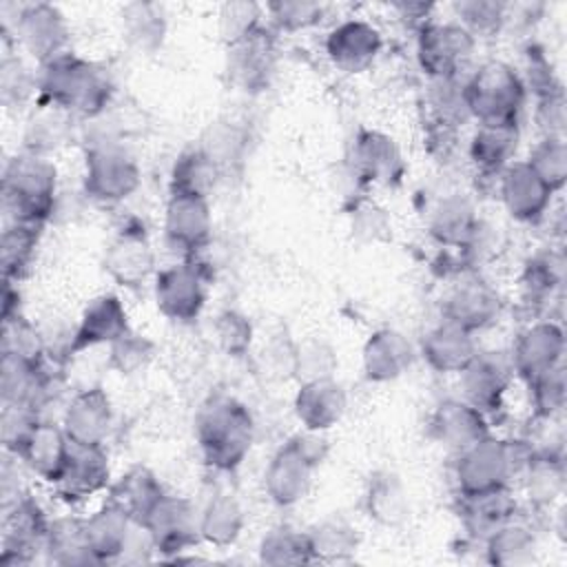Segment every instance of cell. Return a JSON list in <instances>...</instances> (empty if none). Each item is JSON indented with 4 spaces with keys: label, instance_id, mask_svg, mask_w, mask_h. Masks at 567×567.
Wrapping results in <instances>:
<instances>
[{
    "label": "cell",
    "instance_id": "obj_50",
    "mask_svg": "<svg viewBox=\"0 0 567 567\" xmlns=\"http://www.w3.org/2000/svg\"><path fill=\"white\" fill-rule=\"evenodd\" d=\"M217 29L228 49L248 40L261 29V7L255 2H226L219 7Z\"/></svg>",
    "mask_w": 567,
    "mask_h": 567
},
{
    "label": "cell",
    "instance_id": "obj_35",
    "mask_svg": "<svg viewBox=\"0 0 567 567\" xmlns=\"http://www.w3.org/2000/svg\"><path fill=\"white\" fill-rule=\"evenodd\" d=\"M164 487L157 481V476L144 467L133 465L128 467L111 487H109V501L122 507L137 525L146 520L151 509L159 503L164 496Z\"/></svg>",
    "mask_w": 567,
    "mask_h": 567
},
{
    "label": "cell",
    "instance_id": "obj_20",
    "mask_svg": "<svg viewBox=\"0 0 567 567\" xmlns=\"http://www.w3.org/2000/svg\"><path fill=\"white\" fill-rule=\"evenodd\" d=\"M348 159L352 173L365 184L392 186L405 171L396 142L374 128H361L354 135Z\"/></svg>",
    "mask_w": 567,
    "mask_h": 567
},
{
    "label": "cell",
    "instance_id": "obj_3",
    "mask_svg": "<svg viewBox=\"0 0 567 567\" xmlns=\"http://www.w3.org/2000/svg\"><path fill=\"white\" fill-rule=\"evenodd\" d=\"M2 204L9 221L40 226L49 221L58 204V168L47 155L22 151L2 173Z\"/></svg>",
    "mask_w": 567,
    "mask_h": 567
},
{
    "label": "cell",
    "instance_id": "obj_43",
    "mask_svg": "<svg viewBox=\"0 0 567 567\" xmlns=\"http://www.w3.org/2000/svg\"><path fill=\"white\" fill-rule=\"evenodd\" d=\"M525 496L534 507H549L565 489V463L554 456H529L520 472Z\"/></svg>",
    "mask_w": 567,
    "mask_h": 567
},
{
    "label": "cell",
    "instance_id": "obj_22",
    "mask_svg": "<svg viewBox=\"0 0 567 567\" xmlns=\"http://www.w3.org/2000/svg\"><path fill=\"white\" fill-rule=\"evenodd\" d=\"M383 49L381 31L359 18H350L332 27L326 35V55L328 60L346 73H359L372 66Z\"/></svg>",
    "mask_w": 567,
    "mask_h": 567
},
{
    "label": "cell",
    "instance_id": "obj_47",
    "mask_svg": "<svg viewBox=\"0 0 567 567\" xmlns=\"http://www.w3.org/2000/svg\"><path fill=\"white\" fill-rule=\"evenodd\" d=\"M465 78H450V80H430L427 102L434 115V122L443 131H454L456 126L465 124L470 117L467 102H465Z\"/></svg>",
    "mask_w": 567,
    "mask_h": 567
},
{
    "label": "cell",
    "instance_id": "obj_41",
    "mask_svg": "<svg viewBox=\"0 0 567 567\" xmlns=\"http://www.w3.org/2000/svg\"><path fill=\"white\" fill-rule=\"evenodd\" d=\"M565 284V259L556 250L536 252L523 272V297L534 306L554 301Z\"/></svg>",
    "mask_w": 567,
    "mask_h": 567
},
{
    "label": "cell",
    "instance_id": "obj_26",
    "mask_svg": "<svg viewBox=\"0 0 567 567\" xmlns=\"http://www.w3.org/2000/svg\"><path fill=\"white\" fill-rule=\"evenodd\" d=\"M478 352L476 337L445 319L432 326L419 346L423 361L439 374H461Z\"/></svg>",
    "mask_w": 567,
    "mask_h": 567
},
{
    "label": "cell",
    "instance_id": "obj_27",
    "mask_svg": "<svg viewBox=\"0 0 567 567\" xmlns=\"http://www.w3.org/2000/svg\"><path fill=\"white\" fill-rule=\"evenodd\" d=\"M430 434L454 454L489 434L487 414L465 399L441 401L430 416Z\"/></svg>",
    "mask_w": 567,
    "mask_h": 567
},
{
    "label": "cell",
    "instance_id": "obj_11",
    "mask_svg": "<svg viewBox=\"0 0 567 567\" xmlns=\"http://www.w3.org/2000/svg\"><path fill=\"white\" fill-rule=\"evenodd\" d=\"M49 523L40 505L29 496L20 494L11 503H4V534H2V567L29 565L35 551H44Z\"/></svg>",
    "mask_w": 567,
    "mask_h": 567
},
{
    "label": "cell",
    "instance_id": "obj_46",
    "mask_svg": "<svg viewBox=\"0 0 567 567\" xmlns=\"http://www.w3.org/2000/svg\"><path fill=\"white\" fill-rule=\"evenodd\" d=\"M259 560L264 565H301L312 563L306 532L290 525L270 527L259 540Z\"/></svg>",
    "mask_w": 567,
    "mask_h": 567
},
{
    "label": "cell",
    "instance_id": "obj_59",
    "mask_svg": "<svg viewBox=\"0 0 567 567\" xmlns=\"http://www.w3.org/2000/svg\"><path fill=\"white\" fill-rule=\"evenodd\" d=\"M536 124L543 137H565V97L563 91L536 97Z\"/></svg>",
    "mask_w": 567,
    "mask_h": 567
},
{
    "label": "cell",
    "instance_id": "obj_18",
    "mask_svg": "<svg viewBox=\"0 0 567 567\" xmlns=\"http://www.w3.org/2000/svg\"><path fill=\"white\" fill-rule=\"evenodd\" d=\"M501 310V295L478 277H467L454 284L441 303L443 319L472 334L496 323Z\"/></svg>",
    "mask_w": 567,
    "mask_h": 567
},
{
    "label": "cell",
    "instance_id": "obj_42",
    "mask_svg": "<svg viewBox=\"0 0 567 567\" xmlns=\"http://www.w3.org/2000/svg\"><path fill=\"white\" fill-rule=\"evenodd\" d=\"M40 239V226L9 221L2 230L0 239V266L2 279L9 284H18L31 268L35 248Z\"/></svg>",
    "mask_w": 567,
    "mask_h": 567
},
{
    "label": "cell",
    "instance_id": "obj_29",
    "mask_svg": "<svg viewBox=\"0 0 567 567\" xmlns=\"http://www.w3.org/2000/svg\"><path fill=\"white\" fill-rule=\"evenodd\" d=\"M348 408L346 390L334 377L303 381L295 394L292 410L303 430L326 432L337 425Z\"/></svg>",
    "mask_w": 567,
    "mask_h": 567
},
{
    "label": "cell",
    "instance_id": "obj_6",
    "mask_svg": "<svg viewBox=\"0 0 567 567\" xmlns=\"http://www.w3.org/2000/svg\"><path fill=\"white\" fill-rule=\"evenodd\" d=\"M328 454L323 432L303 430L290 436L264 470V492L277 507H292L306 498L315 470Z\"/></svg>",
    "mask_w": 567,
    "mask_h": 567
},
{
    "label": "cell",
    "instance_id": "obj_51",
    "mask_svg": "<svg viewBox=\"0 0 567 567\" xmlns=\"http://www.w3.org/2000/svg\"><path fill=\"white\" fill-rule=\"evenodd\" d=\"M339 361L332 346L323 339H306L295 343V368L292 377L301 383L312 379H328L334 377Z\"/></svg>",
    "mask_w": 567,
    "mask_h": 567
},
{
    "label": "cell",
    "instance_id": "obj_2",
    "mask_svg": "<svg viewBox=\"0 0 567 567\" xmlns=\"http://www.w3.org/2000/svg\"><path fill=\"white\" fill-rule=\"evenodd\" d=\"M195 441L215 472H235L255 441L250 410L233 394L208 396L195 416Z\"/></svg>",
    "mask_w": 567,
    "mask_h": 567
},
{
    "label": "cell",
    "instance_id": "obj_54",
    "mask_svg": "<svg viewBox=\"0 0 567 567\" xmlns=\"http://www.w3.org/2000/svg\"><path fill=\"white\" fill-rule=\"evenodd\" d=\"M266 13L281 31H301L321 20L323 4L308 0H275L266 4Z\"/></svg>",
    "mask_w": 567,
    "mask_h": 567
},
{
    "label": "cell",
    "instance_id": "obj_1",
    "mask_svg": "<svg viewBox=\"0 0 567 567\" xmlns=\"http://www.w3.org/2000/svg\"><path fill=\"white\" fill-rule=\"evenodd\" d=\"M113 80L104 66L71 51L44 62L38 75L40 102L73 117H102L113 102Z\"/></svg>",
    "mask_w": 567,
    "mask_h": 567
},
{
    "label": "cell",
    "instance_id": "obj_52",
    "mask_svg": "<svg viewBox=\"0 0 567 567\" xmlns=\"http://www.w3.org/2000/svg\"><path fill=\"white\" fill-rule=\"evenodd\" d=\"M532 416H560L567 399L565 368L558 365L527 383Z\"/></svg>",
    "mask_w": 567,
    "mask_h": 567
},
{
    "label": "cell",
    "instance_id": "obj_58",
    "mask_svg": "<svg viewBox=\"0 0 567 567\" xmlns=\"http://www.w3.org/2000/svg\"><path fill=\"white\" fill-rule=\"evenodd\" d=\"M244 146V135L230 126V124H221L210 128L208 140L202 144V148L213 157V162L221 168L226 162H233L239 151Z\"/></svg>",
    "mask_w": 567,
    "mask_h": 567
},
{
    "label": "cell",
    "instance_id": "obj_10",
    "mask_svg": "<svg viewBox=\"0 0 567 567\" xmlns=\"http://www.w3.org/2000/svg\"><path fill=\"white\" fill-rule=\"evenodd\" d=\"M142 527L157 554L179 558L199 540V509L184 496L164 494Z\"/></svg>",
    "mask_w": 567,
    "mask_h": 567
},
{
    "label": "cell",
    "instance_id": "obj_5",
    "mask_svg": "<svg viewBox=\"0 0 567 567\" xmlns=\"http://www.w3.org/2000/svg\"><path fill=\"white\" fill-rule=\"evenodd\" d=\"M470 117L478 124H518L527 100L523 75L503 60H487L465 80Z\"/></svg>",
    "mask_w": 567,
    "mask_h": 567
},
{
    "label": "cell",
    "instance_id": "obj_37",
    "mask_svg": "<svg viewBox=\"0 0 567 567\" xmlns=\"http://www.w3.org/2000/svg\"><path fill=\"white\" fill-rule=\"evenodd\" d=\"M306 538L312 563H348L359 549L357 527L343 516H328L315 523Z\"/></svg>",
    "mask_w": 567,
    "mask_h": 567
},
{
    "label": "cell",
    "instance_id": "obj_30",
    "mask_svg": "<svg viewBox=\"0 0 567 567\" xmlns=\"http://www.w3.org/2000/svg\"><path fill=\"white\" fill-rule=\"evenodd\" d=\"M427 228L432 239L441 246L465 250L472 244L474 235L478 233L481 219L476 215L474 204L465 195L450 193L441 197L432 208Z\"/></svg>",
    "mask_w": 567,
    "mask_h": 567
},
{
    "label": "cell",
    "instance_id": "obj_9",
    "mask_svg": "<svg viewBox=\"0 0 567 567\" xmlns=\"http://www.w3.org/2000/svg\"><path fill=\"white\" fill-rule=\"evenodd\" d=\"M153 292L157 310L166 319L190 323L206 306L208 277L195 259H184L155 272Z\"/></svg>",
    "mask_w": 567,
    "mask_h": 567
},
{
    "label": "cell",
    "instance_id": "obj_23",
    "mask_svg": "<svg viewBox=\"0 0 567 567\" xmlns=\"http://www.w3.org/2000/svg\"><path fill=\"white\" fill-rule=\"evenodd\" d=\"M69 452L71 441L62 425L40 419L13 456H18V461H22L31 474L49 485H55L66 467Z\"/></svg>",
    "mask_w": 567,
    "mask_h": 567
},
{
    "label": "cell",
    "instance_id": "obj_16",
    "mask_svg": "<svg viewBox=\"0 0 567 567\" xmlns=\"http://www.w3.org/2000/svg\"><path fill=\"white\" fill-rule=\"evenodd\" d=\"M514 370L505 352H478L458 374L461 399L478 408L483 414L498 412L512 385Z\"/></svg>",
    "mask_w": 567,
    "mask_h": 567
},
{
    "label": "cell",
    "instance_id": "obj_19",
    "mask_svg": "<svg viewBox=\"0 0 567 567\" xmlns=\"http://www.w3.org/2000/svg\"><path fill=\"white\" fill-rule=\"evenodd\" d=\"M498 197L507 215L520 224H536L545 217L551 190L525 159H514L498 175Z\"/></svg>",
    "mask_w": 567,
    "mask_h": 567
},
{
    "label": "cell",
    "instance_id": "obj_56",
    "mask_svg": "<svg viewBox=\"0 0 567 567\" xmlns=\"http://www.w3.org/2000/svg\"><path fill=\"white\" fill-rule=\"evenodd\" d=\"M2 350L16 352L35 361H44V341L38 330L22 317L2 321Z\"/></svg>",
    "mask_w": 567,
    "mask_h": 567
},
{
    "label": "cell",
    "instance_id": "obj_49",
    "mask_svg": "<svg viewBox=\"0 0 567 567\" xmlns=\"http://www.w3.org/2000/svg\"><path fill=\"white\" fill-rule=\"evenodd\" d=\"M532 171L543 179V184L558 193L567 179V144L565 137H540L525 159Z\"/></svg>",
    "mask_w": 567,
    "mask_h": 567
},
{
    "label": "cell",
    "instance_id": "obj_7",
    "mask_svg": "<svg viewBox=\"0 0 567 567\" xmlns=\"http://www.w3.org/2000/svg\"><path fill=\"white\" fill-rule=\"evenodd\" d=\"M142 184V171L120 137L93 135L84 148V195L102 206L128 199Z\"/></svg>",
    "mask_w": 567,
    "mask_h": 567
},
{
    "label": "cell",
    "instance_id": "obj_21",
    "mask_svg": "<svg viewBox=\"0 0 567 567\" xmlns=\"http://www.w3.org/2000/svg\"><path fill=\"white\" fill-rule=\"evenodd\" d=\"M60 425L71 443L104 445L113 430V405L109 394L97 385L75 392L62 410Z\"/></svg>",
    "mask_w": 567,
    "mask_h": 567
},
{
    "label": "cell",
    "instance_id": "obj_25",
    "mask_svg": "<svg viewBox=\"0 0 567 567\" xmlns=\"http://www.w3.org/2000/svg\"><path fill=\"white\" fill-rule=\"evenodd\" d=\"M140 525L115 503H106L84 518V538L95 565L122 560Z\"/></svg>",
    "mask_w": 567,
    "mask_h": 567
},
{
    "label": "cell",
    "instance_id": "obj_48",
    "mask_svg": "<svg viewBox=\"0 0 567 567\" xmlns=\"http://www.w3.org/2000/svg\"><path fill=\"white\" fill-rule=\"evenodd\" d=\"M509 4L498 0H458L452 4L456 22L476 35L498 33L507 22Z\"/></svg>",
    "mask_w": 567,
    "mask_h": 567
},
{
    "label": "cell",
    "instance_id": "obj_39",
    "mask_svg": "<svg viewBox=\"0 0 567 567\" xmlns=\"http://www.w3.org/2000/svg\"><path fill=\"white\" fill-rule=\"evenodd\" d=\"M44 554L49 563L55 565H95L86 538H84V518L58 516L49 523Z\"/></svg>",
    "mask_w": 567,
    "mask_h": 567
},
{
    "label": "cell",
    "instance_id": "obj_57",
    "mask_svg": "<svg viewBox=\"0 0 567 567\" xmlns=\"http://www.w3.org/2000/svg\"><path fill=\"white\" fill-rule=\"evenodd\" d=\"M38 93V75L33 78L20 58H2V100L4 104H22L31 93Z\"/></svg>",
    "mask_w": 567,
    "mask_h": 567
},
{
    "label": "cell",
    "instance_id": "obj_31",
    "mask_svg": "<svg viewBox=\"0 0 567 567\" xmlns=\"http://www.w3.org/2000/svg\"><path fill=\"white\" fill-rule=\"evenodd\" d=\"M363 505L368 516L381 527H401L410 516V498L399 474L377 470L365 483Z\"/></svg>",
    "mask_w": 567,
    "mask_h": 567
},
{
    "label": "cell",
    "instance_id": "obj_36",
    "mask_svg": "<svg viewBox=\"0 0 567 567\" xmlns=\"http://www.w3.org/2000/svg\"><path fill=\"white\" fill-rule=\"evenodd\" d=\"M246 525V514L233 494H215L199 509V540L213 547H230L237 543Z\"/></svg>",
    "mask_w": 567,
    "mask_h": 567
},
{
    "label": "cell",
    "instance_id": "obj_15",
    "mask_svg": "<svg viewBox=\"0 0 567 567\" xmlns=\"http://www.w3.org/2000/svg\"><path fill=\"white\" fill-rule=\"evenodd\" d=\"M213 235V215L206 197L168 195L164 208V239L166 244L193 259L204 250Z\"/></svg>",
    "mask_w": 567,
    "mask_h": 567
},
{
    "label": "cell",
    "instance_id": "obj_17",
    "mask_svg": "<svg viewBox=\"0 0 567 567\" xmlns=\"http://www.w3.org/2000/svg\"><path fill=\"white\" fill-rule=\"evenodd\" d=\"M126 332H131V323L122 299L111 292L97 295L84 306L80 321L69 339L66 354L75 357L97 346H111Z\"/></svg>",
    "mask_w": 567,
    "mask_h": 567
},
{
    "label": "cell",
    "instance_id": "obj_55",
    "mask_svg": "<svg viewBox=\"0 0 567 567\" xmlns=\"http://www.w3.org/2000/svg\"><path fill=\"white\" fill-rule=\"evenodd\" d=\"M153 357V343L133 330L109 346V365L117 374H135Z\"/></svg>",
    "mask_w": 567,
    "mask_h": 567
},
{
    "label": "cell",
    "instance_id": "obj_14",
    "mask_svg": "<svg viewBox=\"0 0 567 567\" xmlns=\"http://www.w3.org/2000/svg\"><path fill=\"white\" fill-rule=\"evenodd\" d=\"M565 354V332L560 323L551 319H538L523 328L509 350V363L514 377H520L525 383L536 377L563 365Z\"/></svg>",
    "mask_w": 567,
    "mask_h": 567
},
{
    "label": "cell",
    "instance_id": "obj_28",
    "mask_svg": "<svg viewBox=\"0 0 567 567\" xmlns=\"http://www.w3.org/2000/svg\"><path fill=\"white\" fill-rule=\"evenodd\" d=\"M414 357H416L414 346L403 332L394 328L374 330L365 339L361 350L363 374L372 383L396 381L412 368Z\"/></svg>",
    "mask_w": 567,
    "mask_h": 567
},
{
    "label": "cell",
    "instance_id": "obj_24",
    "mask_svg": "<svg viewBox=\"0 0 567 567\" xmlns=\"http://www.w3.org/2000/svg\"><path fill=\"white\" fill-rule=\"evenodd\" d=\"M109 456L104 445L71 443L66 467L53 489L66 503H84L109 487Z\"/></svg>",
    "mask_w": 567,
    "mask_h": 567
},
{
    "label": "cell",
    "instance_id": "obj_40",
    "mask_svg": "<svg viewBox=\"0 0 567 567\" xmlns=\"http://www.w3.org/2000/svg\"><path fill=\"white\" fill-rule=\"evenodd\" d=\"M122 33L128 47L153 53L166 35V13L155 2H131L122 9Z\"/></svg>",
    "mask_w": 567,
    "mask_h": 567
},
{
    "label": "cell",
    "instance_id": "obj_8",
    "mask_svg": "<svg viewBox=\"0 0 567 567\" xmlns=\"http://www.w3.org/2000/svg\"><path fill=\"white\" fill-rule=\"evenodd\" d=\"M474 49L476 38L456 20H427L416 31V60L430 80L465 78Z\"/></svg>",
    "mask_w": 567,
    "mask_h": 567
},
{
    "label": "cell",
    "instance_id": "obj_33",
    "mask_svg": "<svg viewBox=\"0 0 567 567\" xmlns=\"http://www.w3.org/2000/svg\"><path fill=\"white\" fill-rule=\"evenodd\" d=\"M518 503L509 487L492 489L474 496H461V520L474 540H483L489 532L516 516Z\"/></svg>",
    "mask_w": 567,
    "mask_h": 567
},
{
    "label": "cell",
    "instance_id": "obj_4",
    "mask_svg": "<svg viewBox=\"0 0 567 567\" xmlns=\"http://www.w3.org/2000/svg\"><path fill=\"white\" fill-rule=\"evenodd\" d=\"M529 450L518 441L496 439L492 434L478 439L470 447L456 452L454 483L458 496H474L512 485L514 476H520L529 461Z\"/></svg>",
    "mask_w": 567,
    "mask_h": 567
},
{
    "label": "cell",
    "instance_id": "obj_44",
    "mask_svg": "<svg viewBox=\"0 0 567 567\" xmlns=\"http://www.w3.org/2000/svg\"><path fill=\"white\" fill-rule=\"evenodd\" d=\"M71 120H73V115H69L66 111L40 102L38 113L27 124L24 151L49 157V153L53 148L62 146L64 140L69 137Z\"/></svg>",
    "mask_w": 567,
    "mask_h": 567
},
{
    "label": "cell",
    "instance_id": "obj_34",
    "mask_svg": "<svg viewBox=\"0 0 567 567\" xmlns=\"http://www.w3.org/2000/svg\"><path fill=\"white\" fill-rule=\"evenodd\" d=\"M518 140V124H478L470 140V159L481 173L498 175L514 162Z\"/></svg>",
    "mask_w": 567,
    "mask_h": 567
},
{
    "label": "cell",
    "instance_id": "obj_53",
    "mask_svg": "<svg viewBox=\"0 0 567 567\" xmlns=\"http://www.w3.org/2000/svg\"><path fill=\"white\" fill-rule=\"evenodd\" d=\"M213 334H215L219 350L230 357H244L250 350V343L255 337L252 323L248 321V317L241 315L239 310H230V308L221 310L215 317Z\"/></svg>",
    "mask_w": 567,
    "mask_h": 567
},
{
    "label": "cell",
    "instance_id": "obj_12",
    "mask_svg": "<svg viewBox=\"0 0 567 567\" xmlns=\"http://www.w3.org/2000/svg\"><path fill=\"white\" fill-rule=\"evenodd\" d=\"M16 44L22 47L40 64L66 53L69 24L55 4L31 2L22 4L13 20Z\"/></svg>",
    "mask_w": 567,
    "mask_h": 567
},
{
    "label": "cell",
    "instance_id": "obj_45",
    "mask_svg": "<svg viewBox=\"0 0 567 567\" xmlns=\"http://www.w3.org/2000/svg\"><path fill=\"white\" fill-rule=\"evenodd\" d=\"M230 51V71L237 82L244 86L261 84L270 71L272 60V42L264 35V29H259L248 40L235 44Z\"/></svg>",
    "mask_w": 567,
    "mask_h": 567
},
{
    "label": "cell",
    "instance_id": "obj_13",
    "mask_svg": "<svg viewBox=\"0 0 567 567\" xmlns=\"http://www.w3.org/2000/svg\"><path fill=\"white\" fill-rule=\"evenodd\" d=\"M104 270L122 288H140L155 277V250L142 224H124L106 244Z\"/></svg>",
    "mask_w": 567,
    "mask_h": 567
},
{
    "label": "cell",
    "instance_id": "obj_32",
    "mask_svg": "<svg viewBox=\"0 0 567 567\" xmlns=\"http://www.w3.org/2000/svg\"><path fill=\"white\" fill-rule=\"evenodd\" d=\"M485 560L501 567H523L536 560L538 538L534 529L516 516L489 532L483 540Z\"/></svg>",
    "mask_w": 567,
    "mask_h": 567
},
{
    "label": "cell",
    "instance_id": "obj_61",
    "mask_svg": "<svg viewBox=\"0 0 567 567\" xmlns=\"http://www.w3.org/2000/svg\"><path fill=\"white\" fill-rule=\"evenodd\" d=\"M394 9L401 13V18H425L432 9V4H423V2H399L394 4Z\"/></svg>",
    "mask_w": 567,
    "mask_h": 567
},
{
    "label": "cell",
    "instance_id": "obj_38",
    "mask_svg": "<svg viewBox=\"0 0 567 567\" xmlns=\"http://www.w3.org/2000/svg\"><path fill=\"white\" fill-rule=\"evenodd\" d=\"M219 171L221 168L202 146L188 148L175 159L171 168L168 195H195L208 199L219 179Z\"/></svg>",
    "mask_w": 567,
    "mask_h": 567
},
{
    "label": "cell",
    "instance_id": "obj_60",
    "mask_svg": "<svg viewBox=\"0 0 567 567\" xmlns=\"http://www.w3.org/2000/svg\"><path fill=\"white\" fill-rule=\"evenodd\" d=\"M352 230L361 241H377L383 239L392 226L385 217V210L368 202L352 210Z\"/></svg>",
    "mask_w": 567,
    "mask_h": 567
}]
</instances>
